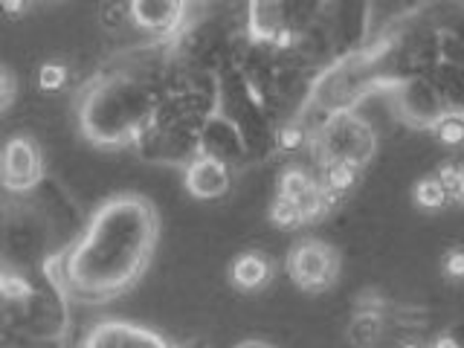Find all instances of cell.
<instances>
[{
  "label": "cell",
  "mask_w": 464,
  "mask_h": 348,
  "mask_svg": "<svg viewBox=\"0 0 464 348\" xmlns=\"http://www.w3.org/2000/svg\"><path fill=\"white\" fill-rule=\"evenodd\" d=\"M160 215L137 192L102 200L82 236L53 261L50 276L62 294L84 304H105L128 294L157 253Z\"/></svg>",
  "instance_id": "6da1fadb"
},
{
  "label": "cell",
  "mask_w": 464,
  "mask_h": 348,
  "mask_svg": "<svg viewBox=\"0 0 464 348\" xmlns=\"http://www.w3.org/2000/svg\"><path fill=\"white\" fill-rule=\"evenodd\" d=\"M151 116V99L137 79H105L93 84L79 105L82 134L96 145L137 140Z\"/></svg>",
  "instance_id": "7a4b0ae2"
},
{
  "label": "cell",
  "mask_w": 464,
  "mask_h": 348,
  "mask_svg": "<svg viewBox=\"0 0 464 348\" xmlns=\"http://www.w3.org/2000/svg\"><path fill=\"white\" fill-rule=\"evenodd\" d=\"M319 157L325 166L348 163L362 169L374 154V130L352 113H337L319 130Z\"/></svg>",
  "instance_id": "3957f363"
},
{
  "label": "cell",
  "mask_w": 464,
  "mask_h": 348,
  "mask_svg": "<svg viewBox=\"0 0 464 348\" xmlns=\"http://www.w3.org/2000/svg\"><path fill=\"white\" fill-rule=\"evenodd\" d=\"M287 276L304 294H319L328 290L340 279V253L337 246H331L319 238H304L296 241L287 253Z\"/></svg>",
  "instance_id": "277c9868"
},
{
  "label": "cell",
  "mask_w": 464,
  "mask_h": 348,
  "mask_svg": "<svg viewBox=\"0 0 464 348\" xmlns=\"http://www.w3.org/2000/svg\"><path fill=\"white\" fill-rule=\"evenodd\" d=\"M4 186L6 192L24 195L44 180V154L33 137H12L4 149Z\"/></svg>",
  "instance_id": "5b68a950"
},
{
  "label": "cell",
  "mask_w": 464,
  "mask_h": 348,
  "mask_svg": "<svg viewBox=\"0 0 464 348\" xmlns=\"http://www.w3.org/2000/svg\"><path fill=\"white\" fill-rule=\"evenodd\" d=\"M82 348H174L163 334L128 319H105L91 328Z\"/></svg>",
  "instance_id": "8992f818"
},
{
  "label": "cell",
  "mask_w": 464,
  "mask_h": 348,
  "mask_svg": "<svg viewBox=\"0 0 464 348\" xmlns=\"http://www.w3.org/2000/svg\"><path fill=\"white\" fill-rule=\"evenodd\" d=\"M183 186L195 200H218L229 192L232 174H229V166L221 157H212L207 151H200L198 157H192V163L186 166Z\"/></svg>",
  "instance_id": "52a82bcc"
},
{
  "label": "cell",
  "mask_w": 464,
  "mask_h": 348,
  "mask_svg": "<svg viewBox=\"0 0 464 348\" xmlns=\"http://www.w3.org/2000/svg\"><path fill=\"white\" fill-rule=\"evenodd\" d=\"M401 111L410 122L432 130V125L439 122L450 108L444 105V96L435 84L424 79H410L401 87Z\"/></svg>",
  "instance_id": "ba28073f"
},
{
  "label": "cell",
  "mask_w": 464,
  "mask_h": 348,
  "mask_svg": "<svg viewBox=\"0 0 464 348\" xmlns=\"http://www.w3.org/2000/svg\"><path fill=\"white\" fill-rule=\"evenodd\" d=\"M276 279V261L265 250H244L229 265V285L241 294H261Z\"/></svg>",
  "instance_id": "9c48e42d"
},
{
  "label": "cell",
  "mask_w": 464,
  "mask_h": 348,
  "mask_svg": "<svg viewBox=\"0 0 464 348\" xmlns=\"http://www.w3.org/2000/svg\"><path fill=\"white\" fill-rule=\"evenodd\" d=\"M128 14L145 33H171L183 18V4H171V0H134L128 4Z\"/></svg>",
  "instance_id": "30bf717a"
},
{
  "label": "cell",
  "mask_w": 464,
  "mask_h": 348,
  "mask_svg": "<svg viewBox=\"0 0 464 348\" xmlns=\"http://www.w3.org/2000/svg\"><path fill=\"white\" fill-rule=\"evenodd\" d=\"M348 343H352L354 348H372L383 340L386 334V319L383 314L377 308H360L352 323H348Z\"/></svg>",
  "instance_id": "8fae6325"
},
{
  "label": "cell",
  "mask_w": 464,
  "mask_h": 348,
  "mask_svg": "<svg viewBox=\"0 0 464 348\" xmlns=\"http://www.w3.org/2000/svg\"><path fill=\"white\" fill-rule=\"evenodd\" d=\"M412 198L420 209H427V212H439L444 207H450L456 198L447 192V186L435 178V174H427V178H420L412 188Z\"/></svg>",
  "instance_id": "7c38bea8"
},
{
  "label": "cell",
  "mask_w": 464,
  "mask_h": 348,
  "mask_svg": "<svg viewBox=\"0 0 464 348\" xmlns=\"http://www.w3.org/2000/svg\"><path fill=\"white\" fill-rule=\"evenodd\" d=\"M432 137L444 149H461L464 145V111H447L439 122L432 125Z\"/></svg>",
  "instance_id": "4fadbf2b"
},
{
  "label": "cell",
  "mask_w": 464,
  "mask_h": 348,
  "mask_svg": "<svg viewBox=\"0 0 464 348\" xmlns=\"http://www.w3.org/2000/svg\"><path fill=\"white\" fill-rule=\"evenodd\" d=\"M360 171L357 166H348V163H334V166H325V178H323V186L331 188V192L337 195H348L352 188L360 183Z\"/></svg>",
  "instance_id": "5bb4252c"
},
{
  "label": "cell",
  "mask_w": 464,
  "mask_h": 348,
  "mask_svg": "<svg viewBox=\"0 0 464 348\" xmlns=\"http://www.w3.org/2000/svg\"><path fill=\"white\" fill-rule=\"evenodd\" d=\"M270 221L276 229H299L302 224H308V218H304V209L299 207V203L276 198L273 207H270Z\"/></svg>",
  "instance_id": "9a60e30c"
},
{
  "label": "cell",
  "mask_w": 464,
  "mask_h": 348,
  "mask_svg": "<svg viewBox=\"0 0 464 348\" xmlns=\"http://www.w3.org/2000/svg\"><path fill=\"white\" fill-rule=\"evenodd\" d=\"M70 82V70L64 62H44L38 67V87L44 93H58L64 91Z\"/></svg>",
  "instance_id": "2e32d148"
},
{
  "label": "cell",
  "mask_w": 464,
  "mask_h": 348,
  "mask_svg": "<svg viewBox=\"0 0 464 348\" xmlns=\"http://www.w3.org/2000/svg\"><path fill=\"white\" fill-rule=\"evenodd\" d=\"M441 273L453 282H464V244L447 246L441 256Z\"/></svg>",
  "instance_id": "e0dca14e"
},
{
  "label": "cell",
  "mask_w": 464,
  "mask_h": 348,
  "mask_svg": "<svg viewBox=\"0 0 464 348\" xmlns=\"http://www.w3.org/2000/svg\"><path fill=\"white\" fill-rule=\"evenodd\" d=\"M29 294H33V287H29V282L24 279V273H14L12 267L4 273V299L12 304V302H24Z\"/></svg>",
  "instance_id": "ac0fdd59"
},
{
  "label": "cell",
  "mask_w": 464,
  "mask_h": 348,
  "mask_svg": "<svg viewBox=\"0 0 464 348\" xmlns=\"http://www.w3.org/2000/svg\"><path fill=\"white\" fill-rule=\"evenodd\" d=\"M0 91H4L0 93V108L9 111L14 105V93H18V82H14V72L9 67L0 70Z\"/></svg>",
  "instance_id": "d6986e66"
},
{
  "label": "cell",
  "mask_w": 464,
  "mask_h": 348,
  "mask_svg": "<svg viewBox=\"0 0 464 348\" xmlns=\"http://www.w3.org/2000/svg\"><path fill=\"white\" fill-rule=\"evenodd\" d=\"M430 348H464V345L459 343V337L453 331H444V334H439V337L430 340Z\"/></svg>",
  "instance_id": "ffe728a7"
},
{
  "label": "cell",
  "mask_w": 464,
  "mask_h": 348,
  "mask_svg": "<svg viewBox=\"0 0 464 348\" xmlns=\"http://www.w3.org/2000/svg\"><path fill=\"white\" fill-rule=\"evenodd\" d=\"M395 348H430V343H420V340H415V337H406V340H401Z\"/></svg>",
  "instance_id": "44dd1931"
},
{
  "label": "cell",
  "mask_w": 464,
  "mask_h": 348,
  "mask_svg": "<svg viewBox=\"0 0 464 348\" xmlns=\"http://www.w3.org/2000/svg\"><path fill=\"white\" fill-rule=\"evenodd\" d=\"M236 348H273V345L265 343V340H244V343H238Z\"/></svg>",
  "instance_id": "7402d4cb"
},
{
  "label": "cell",
  "mask_w": 464,
  "mask_h": 348,
  "mask_svg": "<svg viewBox=\"0 0 464 348\" xmlns=\"http://www.w3.org/2000/svg\"><path fill=\"white\" fill-rule=\"evenodd\" d=\"M174 348H207V345H203V343H183V345H174Z\"/></svg>",
  "instance_id": "603a6c76"
},
{
  "label": "cell",
  "mask_w": 464,
  "mask_h": 348,
  "mask_svg": "<svg viewBox=\"0 0 464 348\" xmlns=\"http://www.w3.org/2000/svg\"><path fill=\"white\" fill-rule=\"evenodd\" d=\"M459 200L464 203V166H461V192H459Z\"/></svg>",
  "instance_id": "cb8c5ba5"
}]
</instances>
